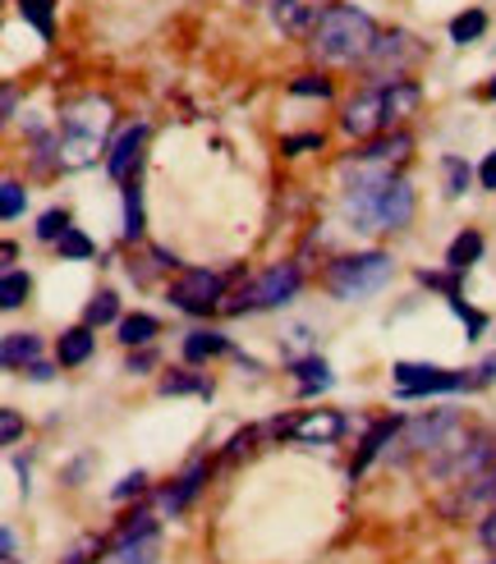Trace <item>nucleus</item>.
I'll return each instance as SVG.
<instances>
[{"label": "nucleus", "instance_id": "1", "mask_svg": "<svg viewBox=\"0 0 496 564\" xmlns=\"http://www.w3.org/2000/svg\"><path fill=\"white\" fill-rule=\"evenodd\" d=\"M345 212L354 216L358 230H405L413 220V188L409 180L386 171V165L358 156L354 180L345 188Z\"/></svg>", "mask_w": 496, "mask_h": 564}, {"label": "nucleus", "instance_id": "2", "mask_svg": "<svg viewBox=\"0 0 496 564\" xmlns=\"http://www.w3.org/2000/svg\"><path fill=\"white\" fill-rule=\"evenodd\" d=\"M373 46H377V23L364 10H354V6H336L313 28V51L331 65L368 61Z\"/></svg>", "mask_w": 496, "mask_h": 564}, {"label": "nucleus", "instance_id": "3", "mask_svg": "<svg viewBox=\"0 0 496 564\" xmlns=\"http://www.w3.org/2000/svg\"><path fill=\"white\" fill-rule=\"evenodd\" d=\"M386 280H391V258H386V252H354V258H341L336 267H331L326 285L336 299L354 303V299L377 294Z\"/></svg>", "mask_w": 496, "mask_h": 564}, {"label": "nucleus", "instance_id": "4", "mask_svg": "<svg viewBox=\"0 0 496 564\" xmlns=\"http://www.w3.org/2000/svg\"><path fill=\"white\" fill-rule=\"evenodd\" d=\"M299 267H271V271H262L254 285H244L230 303H226V313H262V307H281V303H290L294 294H299Z\"/></svg>", "mask_w": 496, "mask_h": 564}, {"label": "nucleus", "instance_id": "5", "mask_svg": "<svg viewBox=\"0 0 496 564\" xmlns=\"http://www.w3.org/2000/svg\"><path fill=\"white\" fill-rule=\"evenodd\" d=\"M413 65H419V42H413L409 33H386L368 51V74L377 78V88H386V83H400Z\"/></svg>", "mask_w": 496, "mask_h": 564}, {"label": "nucleus", "instance_id": "6", "mask_svg": "<svg viewBox=\"0 0 496 564\" xmlns=\"http://www.w3.org/2000/svg\"><path fill=\"white\" fill-rule=\"evenodd\" d=\"M474 386L464 372H446L432 368V362H396V390L405 400H419V394H441V390H464Z\"/></svg>", "mask_w": 496, "mask_h": 564}, {"label": "nucleus", "instance_id": "7", "mask_svg": "<svg viewBox=\"0 0 496 564\" xmlns=\"http://www.w3.org/2000/svg\"><path fill=\"white\" fill-rule=\"evenodd\" d=\"M220 290H226V280L216 271H184L175 285H171V303L180 313H193V317H207L212 307L220 303Z\"/></svg>", "mask_w": 496, "mask_h": 564}, {"label": "nucleus", "instance_id": "8", "mask_svg": "<svg viewBox=\"0 0 496 564\" xmlns=\"http://www.w3.org/2000/svg\"><path fill=\"white\" fill-rule=\"evenodd\" d=\"M336 10V0H271V23L285 37H313V28Z\"/></svg>", "mask_w": 496, "mask_h": 564}, {"label": "nucleus", "instance_id": "9", "mask_svg": "<svg viewBox=\"0 0 496 564\" xmlns=\"http://www.w3.org/2000/svg\"><path fill=\"white\" fill-rule=\"evenodd\" d=\"M116 124V106L106 97H78L61 110V133H88V138H106V129Z\"/></svg>", "mask_w": 496, "mask_h": 564}, {"label": "nucleus", "instance_id": "10", "mask_svg": "<svg viewBox=\"0 0 496 564\" xmlns=\"http://www.w3.org/2000/svg\"><path fill=\"white\" fill-rule=\"evenodd\" d=\"M143 143H148V124H129V129L116 138V148H110V156H106L110 180L129 184V180L138 175V161H143Z\"/></svg>", "mask_w": 496, "mask_h": 564}, {"label": "nucleus", "instance_id": "11", "mask_svg": "<svg viewBox=\"0 0 496 564\" xmlns=\"http://www.w3.org/2000/svg\"><path fill=\"white\" fill-rule=\"evenodd\" d=\"M341 432H345V417L331 413V409H309L285 427V436H294L303 445H326V441H336Z\"/></svg>", "mask_w": 496, "mask_h": 564}, {"label": "nucleus", "instance_id": "12", "mask_svg": "<svg viewBox=\"0 0 496 564\" xmlns=\"http://www.w3.org/2000/svg\"><path fill=\"white\" fill-rule=\"evenodd\" d=\"M377 129H386V106H381V88L358 93L345 106V133L349 138H373Z\"/></svg>", "mask_w": 496, "mask_h": 564}, {"label": "nucleus", "instance_id": "13", "mask_svg": "<svg viewBox=\"0 0 496 564\" xmlns=\"http://www.w3.org/2000/svg\"><path fill=\"white\" fill-rule=\"evenodd\" d=\"M61 148H55V165L61 171H88L101 152V138H88V133H55Z\"/></svg>", "mask_w": 496, "mask_h": 564}, {"label": "nucleus", "instance_id": "14", "mask_svg": "<svg viewBox=\"0 0 496 564\" xmlns=\"http://www.w3.org/2000/svg\"><path fill=\"white\" fill-rule=\"evenodd\" d=\"M419 101H423L419 83H409V78H400V83H386V88H381V106H386V129H391V124H400V120H409L413 110H419Z\"/></svg>", "mask_w": 496, "mask_h": 564}, {"label": "nucleus", "instance_id": "15", "mask_svg": "<svg viewBox=\"0 0 496 564\" xmlns=\"http://www.w3.org/2000/svg\"><path fill=\"white\" fill-rule=\"evenodd\" d=\"M203 477H207V464H203V459H198V464H188V473L180 477V482L161 491V510H165V514H171V519H175V514H184V510H188V500H193V496H198V487H203Z\"/></svg>", "mask_w": 496, "mask_h": 564}, {"label": "nucleus", "instance_id": "16", "mask_svg": "<svg viewBox=\"0 0 496 564\" xmlns=\"http://www.w3.org/2000/svg\"><path fill=\"white\" fill-rule=\"evenodd\" d=\"M400 427H405L400 417H381L377 427H373V432L364 436V449H358V459H354V473H364V468H368V464H373V459L381 455V449L396 441V432H400Z\"/></svg>", "mask_w": 496, "mask_h": 564}, {"label": "nucleus", "instance_id": "17", "mask_svg": "<svg viewBox=\"0 0 496 564\" xmlns=\"http://www.w3.org/2000/svg\"><path fill=\"white\" fill-rule=\"evenodd\" d=\"M157 551H161L157 532H143V538H120L110 564H157Z\"/></svg>", "mask_w": 496, "mask_h": 564}, {"label": "nucleus", "instance_id": "18", "mask_svg": "<svg viewBox=\"0 0 496 564\" xmlns=\"http://www.w3.org/2000/svg\"><path fill=\"white\" fill-rule=\"evenodd\" d=\"M37 354H42L37 335L14 330V335H6V354H0V362H6L10 372H19V368H33V362H37Z\"/></svg>", "mask_w": 496, "mask_h": 564}, {"label": "nucleus", "instance_id": "19", "mask_svg": "<svg viewBox=\"0 0 496 564\" xmlns=\"http://www.w3.org/2000/svg\"><path fill=\"white\" fill-rule=\"evenodd\" d=\"M93 354V326H74L61 335V345H55V358L65 362V368H78V362H88Z\"/></svg>", "mask_w": 496, "mask_h": 564}, {"label": "nucleus", "instance_id": "20", "mask_svg": "<svg viewBox=\"0 0 496 564\" xmlns=\"http://www.w3.org/2000/svg\"><path fill=\"white\" fill-rule=\"evenodd\" d=\"M409 148H413V143H409V133H391V138H377V143H368V152H358V156L391 171V165H400V161L409 156Z\"/></svg>", "mask_w": 496, "mask_h": 564}, {"label": "nucleus", "instance_id": "21", "mask_svg": "<svg viewBox=\"0 0 496 564\" xmlns=\"http://www.w3.org/2000/svg\"><path fill=\"white\" fill-rule=\"evenodd\" d=\"M230 340L220 330H193L188 340H184V358L188 362H203V358H216V354H226Z\"/></svg>", "mask_w": 496, "mask_h": 564}, {"label": "nucleus", "instance_id": "22", "mask_svg": "<svg viewBox=\"0 0 496 564\" xmlns=\"http://www.w3.org/2000/svg\"><path fill=\"white\" fill-rule=\"evenodd\" d=\"M483 258V235L478 230H464L455 243H451V252H446V267L451 271H464V267H474Z\"/></svg>", "mask_w": 496, "mask_h": 564}, {"label": "nucleus", "instance_id": "23", "mask_svg": "<svg viewBox=\"0 0 496 564\" xmlns=\"http://www.w3.org/2000/svg\"><path fill=\"white\" fill-rule=\"evenodd\" d=\"M125 239H143V188L125 184Z\"/></svg>", "mask_w": 496, "mask_h": 564}, {"label": "nucleus", "instance_id": "24", "mask_svg": "<svg viewBox=\"0 0 496 564\" xmlns=\"http://www.w3.org/2000/svg\"><path fill=\"white\" fill-rule=\"evenodd\" d=\"M294 372H299V390L303 394H313V390H326L331 386V368L322 358H299L294 362Z\"/></svg>", "mask_w": 496, "mask_h": 564}, {"label": "nucleus", "instance_id": "25", "mask_svg": "<svg viewBox=\"0 0 496 564\" xmlns=\"http://www.w3.org/2000/svg\"><path fill=\"white\" fill-rule=\"evenodd\" d=\"M101 555H106V538H97V532H83V538L65 551L61 564H97Z\"/></svg>", "mask_w": 496, "mask_h": 564}, {"label": "nucleus", "instance_id": "26", "mask_svg": "<svg viewBox=\"0 0 496 564\" xmlns=\"http://www.w3.org/2000/svg\"><path fill=\"white\" fill-rule=\"evenodd\" d=\"M487 33V14L483 10H468V14H460V19H451V42H478Z\"/></svg>", "mask_w": 496, "mask_h": 564}, {"label": "nucleus", "instance_id": "27", "mask_svg": "<svg viewBox=\"0 0 496 564\" xmlns=\"http://www.w3.org/2000/svg\"><path fill=\"white\" fill-rule=\"evenodd\" d=\"M157 335V317H148V313H133V317H125L120 322V340L133 349V345H148Z\"/></svg>", "mask_w": 496, "mask_h": 564}, {"label": "nucleus", "instance_id": "28", "mask_svg": "<svg viewBox=\"0 0 496 564\" xmlns=\"http://www.w3.org/2000/svg\"><path fill=\"white\" fill-rule=\"evenodd\" d=\"M28 290H33V280H28L23 271H6V280H0V307L14 313V307L28 299Z\"/></svg>", "mask_w": 496, "mask_h": 564}, {"label": "nucleus", "instance_id": "29", "mask_svg": "<svg viewBox=\"0 0 496 564\" xmlns=\"http://www.w3.org/2000/svg\"><path fill=\"white\" fill-rule=\"evenodd\" d=\"M116 313H120V299L110 294V290H101V294L88 303V313H83V322H88V326H106V322H116Z\"/></svg>", "mask_w": 496, "mask_h": 564}, {"label": "nucleus", "instance_id": "30", "mask_svg": "<svg viewBox=\"0 0 496 564\" xmlns=\"http://www.w3.org/2000/svg\"><path fill=\"white\" fill-rule=\"evenodd\" d=\"M23 207H28L23 184H19V180H6V184H0V216H6V220H19Z\"/></svg>", "mask_w": 496, "mask_h": 564}, {"label": "nucleus", "instance_id": "31", "mask_svg": "<svg viewBox=\"0 0 496 564\" xmlns=\"http://www.w3.org/2000/svg\"><path fill=\"white\" fill-rule=\"evenodd\" d=\"M19 14L33 23L42 37H51V0H19Z\"/></svg>", "mask_w": 496, "mask_h": 564}, {"label": "nucleus", "instance_id": "32", "mask_svg": "<svg viewBox=\"0 0 496 564\" xmlns=\"http://www.w3.org/2000/svg\"><path fill=\"white\" fill-rule=\"evenodd\" d=\"M55 248H61V258H93V239H83L78 230H74V225H69V230L61 235V239H55Z\"/></svg>", "mask_w": 496, "mask_h": 564}, {"label": "nucleus", "instance_id": "33", "mask_svg": "<svg viewBox=\"0 0 496 564\" xmlns=\"http://www.w3.org/2000/svg\"><path fill=\"white\" fill-rule=\"evenodd\" d=\"M441 171H446V197H460L468 188V165L460 156H446L441 161Z\"/></svg>", "mask_w": 496, "mask_h": 564}, {"label": "nucleus", "instance_id": "34", "mask_svg": "<svg viewBox=\"0 0 496 564\" xmlns=\"http://www.w3.org/2000/svg\"><path fill=\"white\" fill-rule=\"evenodd\" d=\"M290 93H294V97H331V83H326L322 74H303V78L290 83Z\"/></svg>", "mask_w": 496, "mask_h": 564}, {"label": "nucleus", "instance_id": "35", "mask_svg": "<svg viewBox=\"0 0 496 564\" xmlns=\"http://www.w3.org/2000/svg\"><path fill=\"white\" fill-rule=\"evenodd\" d=\"M65 230H69V212H46V216L37 220V239H51V243H55Z\"/></svg>", "mask_w": 496, "mask_h": 564}, {"label": "nucleus", "instance_id": "36", "mask_svg": "<svg viewBox=\"0 0 496 564\" xmlns=\"http://www.w3.org/2000/svg\"><path fill=\"white\" fill-rule=\"evenodd\" d=\"M184 390L212 394V386H207V381H193V377H184V372H175V377H165V381H161V394H184Z\"/></svg>", "mask_w": 496, "mask_h": 564}, {"label": "nucleus", "instance_id": "37", "mask_svg": "<svg viewBox=\"0 0 496 564\" xmlns=\"http://www.w3.org/2000/svg\"><path fill=\"white\" fill-rule=\"evenodd\" d=\"M19 432H23L19 413H14V409H6V413H0V441H6V445H14V441H19Z\"/></svg>", "mask_w": 496, "mask_h": 564}, {"label": "nucleus", "instance_id": "38", "mask_svg": "<svg viewBox=\"0 0 496 564\" xmlns=\"http://www.w3.org/2000/svg\"><path fill=\"white\" fill-rule=\"evenodd\" d=\"M143 482H148V477H143V473H129V477H125V482L116 487V500H129V496H138V491H143Z\"/></svg>", "mask_w": 496, "mask_h": 564}, {"label": "nucleus", "instance_id": "39", "mask_svg": "<svg viewBox=\"0 0 496 564\" xmlns=\"http://www.w3.org/2000/svg\"><path fill=\"white\" fill-rule=\"evenodd\" d=\"M309 148H322V138H317V133H303V138H290V143H285V152H290V156L309 152Z\"/></svg>", "mask_w": 496, "mask_h": 564}, {"label": "nucleus", "instance_id": "40", "mask_svg": "<svg viewBox=\"0 0 496 564\" xmlns=\"http://www.w3.org/2000/svg\"><path fill=\"white\" fill-rule=\"evenodd\" d=\"M483 546H487V551H496V505H492L487 519H483Z\"/></svg>", "mask_w": 496, "mask_h": 564}, {"label": "nucleus", "instance_id": "41", "mask_svg": "<svg viewBox=\"0 0 496 564\" xmlns=\"http://www.w3.org/2000/svg\"><path fill=\"white\" fill-rule=\"evenodd\" d=\"M478 180H483V188H496V152H487V161H483Z\"/></svg>", "mask_w": 496, "mask_h": 564}, {"label": "nucleus", "instance_id": "42", "mask_svg": "<svg viewBox=\"0 0 496 564\" xmlns=\"http://www.w3.org/2000/svg\"><path fill=\"white\" fill-rule=\"evenodd\" d=\"M152 368V358L148 354H138V358H129V372H148Z\"/></svg>", "mask_w": 496, "mask_h": 564}, {"label": "nucleus", "instance_id": "43", "mask_svg": "<svg viewBox=\"0 0 496 564\" xmlns=\"http://www.w3.org/2000/svg\"><path fill=\"white\" fill-rule=\"evenodd\" d=\"M28 377H33V381H46V377H51V368H46V362H33V368H28Z\"/></svg>", "mask_w": 496, "mask_h": 564}, {"label": "nucleus", "instance_id": "44", "mask_svg": "<svg viewBox=\"0 0 496 564\" xmlns=\"http://www.w3.org/2000/svg\"><path fill=\"white\" fill-rule=\"evenodd\" d=\"M14 106H19V93H14V88H6V120L14 116Z\"/></svg>", "mask_w": 496, "mask_h": 564}, {"label": "nucleus", "instance_id": "45", "mask_svg": "<svg viewBox=\"0 0 496 564\" xmlns=\"http://www.w3.org/2000/svg\"><path fill=\"white\" fill-rule=\"evenodd\" d=\"M14 551H19V542H14V532L6 528V560H14Z\"/></svg>", "mask_w": 496, "mask_h": 564}, {"label": "nucleus", "instance_id": "46", "mask_svg": "<svg viewBox=\"0 0 496 564\" xmlns=\"http://www.w3.org/2000/svg\"><path fill=\"white\" fill-rule=\"evenodd\" d=\"M492 97H496V83H492Z\"/></svg>", "mask_w": 496, "mask_h": 564}, {"label": "nucleus", "instance_id": "47", "mask_svg": "<svg viewBox=\"0 0 496 564\" xmlns=\"http://www.w3.org/2000/svg\"><path fill=\"white\" fill-rule=\"evenodd\" d=\"M6 564H14V560H6Z\"/></svg>", "mask_w": 496, "mask_h": 564}]
</instances>
